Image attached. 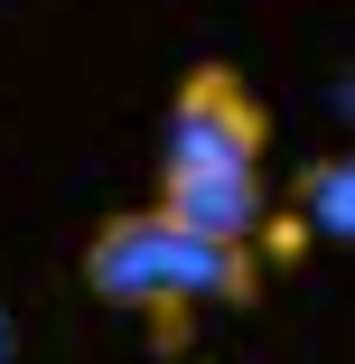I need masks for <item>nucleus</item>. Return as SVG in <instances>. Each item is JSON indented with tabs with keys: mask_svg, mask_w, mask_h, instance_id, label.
I'll return each mask as SVG.
<instances>
[{
	"mask_svg": "<svg viewBox=\"0 0 355 364\" xmlns=\"http://www.w3.org/2000/svg\"><path fill=\"white\" fill-rule=\"evenodd\" d=\"M85 289L103 309L150 318V336L178 355V336H187L196 309H253L262 299V252L253 243L178 234L169 215L122 205V215H103V225L85 234Z\"/></svg>",
	"mask_w": 355,
	"mask_h": 364,
	"instance_id": "1",
	"label": "nucleus"
},
{
	"mask_svg": "<svg viewBox=\"0 0 355 364\" xmlns=\"http://www.w3.org/2000/svg\"><path fill=\"white\" fill-rule=\"evenodd\" d=\"M262 150H271V112L243 85V65H225V56L187 65L178 94H169V150H159V168H262Z\"/></svg>",
	"mask_w": 355,
	"mask_h": 364,
	"instance_id": "2",
	"label": "nucleus"
},
{
	"mask_svg": "<svg viewBox=\"0 0 355 364\" xmlns=\"http://www.w3.org/2000/svg\"><path fill=\"white\" fill-rule=\"evenodd\" d=\"M150 215H169L178 234H206V243H262L271 187H262V168H159Z\"/></svg>",
	"mask_w": 355,
	"mask_h": 364,
	"instance_id": "3",
	"label": "nucleus"
},
{
	"mask_svg": "<svg viewBox=\"0 0 355 364\" xmlns=\"http://www.w3.org/2000/svg\"><path fill=\"white\" fill-rule=\"evenodd\" d=\"M290 225L318 234V243H346L355 234V159L346 150H327V159L300 168V215H290Z\"/></svg>",
	"mask_w": 355,
	"mask_h": 364,
	"instance_id": "4",
	"label": "nucleus"
},
{
	"mask_svg": "<svg viewBox=\"0 0 355 364\" xmlns=\"http://www.w3.org/2000/svg\"><path fill=\"white\" fill-rule=\"evenodd\" d=\"M0 364H10V309H0Z\"/></svg>",
	"mask_w": 355,
	"mask_h": 364,
	"instance_id": "5",
	"label": "nucleus"
},
{
	"mask_svg": "<svg viewBox=\"0 0 355 364\" xmlns=\"http://www.w3.org/2000/svg\"><path fill=\"white\" fill-rule=\"evenodd\" d=\"M169 364H196V355H169Z\"/></svg>",
	"mask_w": 355,
	"mask_h": 364,
	"instance_id": "6",
	"label": "nucleus"
}]
</instances>
